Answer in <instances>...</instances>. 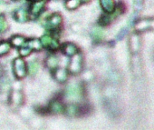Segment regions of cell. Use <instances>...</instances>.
I'll list each match as a JSON object with an SVG mask.
<instances>
[{
	"label": "cell",
	"instance_id": "obj_20",
	"mask_svg": "<svg viewBox=\"0 0 154 130\" xmlns=\"http://www.w3.org/2000/svg\"><path fill=\"white\" fill-rule=\"evenodd\" d=\"M32 49H30L28 46H23L22 48H20L19 53L22 56H27L30 53H31Z\"/></svg>",
	"mask_w": 154,
	"mask_h": 130
},
{
	"label": "cell",
	"instance_id": "obj_19",
	"mask_svg": "<svg viewBox=\"0 0 154 130\" xmlns=\"http://www.w3.org/2000/svg\"><path fill=\"white\" fill-rule=\"evenodd\" d=\"M93 35V37L96 40V41H99L101 40L103 37V32L100 29H94L92 33Z\"/></svg>",
	"mask_w": 154,
	"mask_h": 130
},
{
	"label": "cell",
	"instance_id": "obj_3",
	"mask_svg": "<svg viewBox=\"0 0 154 130\" xmlns=\"http://www.w3.org/2000/svg\"><path fill=\"white\" fill-rule=\"evenodd\" d=\"M81 96H82V89L78 85H71L65 92V97L69 100L79 99Z\"/></svg>",
	"mask_w": 154,
	"mask_h": 130
},
{
	"label": "cell",
	"instance_id": "obj_5",
	"mask_svg": "<svg viewBox=\"0 0 154 130\" xmlns=\"http://www.w3.org/2000/svg\"><path fill=\"white\" fill-rule=\"evenodd\" d=\"M61 22H62L61 16L59 14H54L46 21V27L50 29H55L60 26Z\"/></svg>",
	"mask_w": 154,
	"mask_h": 130
},
{
	"label": "cell",
	"instance_id": "obj_12",
	"mask_svg": "<svg viewBox=\"0 0 154 130\" xmlns=\"http://www.w3.org/2000/svg\"><path fill=\"white\" fill-rule=\"evenodd\" d=\"M25 42H26V39L23 36H13L11 38V40H10V44H12L16 47H19V46H24Z\"/></svg>",
	"mask_w": 154,
	"mask_h": 130
},
{
	"label": "cell",
	"instance_id": "obj_2",
	"mask_svg": "<svg viewBox=\"0 0 154 130\" xmlns=\"http://www.w3.org/2000/svg\"><path fill=\"white\" fill-rule=\"evenodd\" d=\"M26 63L22 58H17L14 61V72L15 76L21 79L26 77Z\"/></svg>",
	"mask_w": 154,
	"mask_h": 130
},
{
	"label": "cell",
	"instance_id": "obj_24",
	"mask_svg": "<svg viewBox=\"0 0 154 130\" xmlns=\"http://www.w3.org/2000/svg\"><path fill=\"white\" fill-rule=\"evenodd\" d=\"M28 1H33V2H37V1H40V0H28Z\"/></svg>",
	"mask_w": 154,
	"mask_h": 130
},
{
	"label": "cell",
	"instance_id": "obj_14",
	"mask_svg": "<svg viewBox=\"0 0 154 130\" xmlns=\"http://www.w3.org/2000/svg\"><path fill=\"white\" fill-rule=\"evenodd\" d=\"M27 46L32 50H40L42 48V44L37 39H31L28 41Z\"/></svg>",
	"mask_w": 154,
	"mask_h": 130
},
{
	"label": "cell",
	"instance_id": "obj_17",
	"mask_svg": "<svg viewBox=\"0 0 154 130\" xmlns=\"http://www.w3.org/2000/svg\"><path fill=\"white\" fill-rule=\"evenodd\" d=\"M38 69H39V65L36 62H31L29 64V66H28V72L32 76L35 75L37 73Z\"/></svg>",
	"mask_w": 154,
	"mask_h": 130
},
{
	"label": "cell",
	"instance_id": "obj_13",
	"mask_svg": "<svg viewBox=\"0 0 154 130\" xmlns=\"http://www.w3.org/2000/svg\"><path fill=\"white\" fill-rule=\"evenodd\" d=\"M45 64H46L47 68H49L50 69H54L58 65V60L54 55H50L47 57Z\"/></svg>",
	"mask_w": 154,
	"mask_h": 130
},
{
	"label": "cell",
	"instance_id": "obj_6",
	"mask_svg": "<svg viewBox=\"0 0 154 130\" xmlns=\"http://www.w3.org/2000/svg\"><path fill=\"white\" fill-rule=\"evenodd\" d=\"M62 51L68 56H73L74 55H76L78 53V48L77 46L72 43H67V44H63L62 46Z\"/></svg>",
	"mask_w": 154,
	"mask_h": 130
},
{
	"label": "cell",
	"instance_id": "obj_8",
	"mask_svg": "<svg viewBox=\"0 0 154 130\" xmlns=\"http://www.w3.org/2000/svg\"><path fill=\"white\" fill-rule=\"evenodd\" d=\"M101 6L106 13H112L115 9V4L113 0H100Z\"/></svg>",
	"mask_w": 154,
	"mask_h": 130
},
{
	"label": "cell",
	"instance_id": "obj_15",
	"mask_svg": "<svg viewBox=\"0 0 154 130\" xmlns=\"http://www.w3.org/2000/svg\"><path fill=\"white\" fill-rule=\"evenodd\" d=\"M64 110H66L67 114L71 116H74L78 114L79 112V107L77 106L76 105H70L68 106L66 108H64Z\"/></svg>",
	"mask_w": 154,
	"mask_h": 130
},
{
	"label": "cell",
	"instance_id": "obj_18",
	"mask_svg": "<svg viewBox=\"0 0 154 130\" xmlns=\"http://www.w3.org/2000/svg\"><path fill=\"white\" fill-rule=\"evenodd\" d=\"M79 0H67V2L65 3V6L68 9H75L76 8H78L80 5Z\"/></svg>",
	"mask_w": 154,
	"mask_h": 130
},
{
	"label": "cell",
	"instance_id": "obj_16",
	"mask_svg": "<svg viewBox=\"0 0 154 130\" xmlns=\"http://www.w3.org/2000/svg\"><path fill=\"white\" fill-rule=\"evenodd\" d=\"M11 48V45L8 42H1L0 43V55L7 54Z\"/></svg>",
	"mask_w": 154,
	"mask_h": 130
},
{
	"label": "cell",
	"instance_id": "obj_7",
	"mask_svg": "<svg viewBox=\"0 0 154 130\" xmlns=\"http://www.w3.org/2000/svg\"><path fill=\"white\" fill-rule=\"evenodd\" d=\"M45 8V2L44 1H37L35 2L32 7H31V16L33 17H38L40 15V13L44 10Z\"/></svg>",
	"mask_w": 154,
	"mask_h": 130
},
{
	"label": "cell",
	"instance_id": "obj_22",
	"mask_svg": "<svg viewBox=\"0 0 154 130\" xmlns=\"http://www.w3.org/2000/svg\"><path fill=\"white\" fill-rule=\"evenodd\" d=\"M13 99H14V102L17 103V104H20L21 103V100H22V96L18 93H16L14 96H13Z\"/></svg>",
	"mask_w": 154,
	"mask_h": 130
},
{
	"label": "cell",
	"instance_id": "obj_10",
	"mask_svg": "<svg viewBox=\"0 0 154 130\" xmlns=\"http://www.w3.org/2000/svg\"><path fill=\"white\" fill-rule=\"evenodd\" d=\"M14 17L17 22L23 23V22H26L28 20V14H27L26 10L21 8V9H18L15 12Z\"/></svg>",
	"mask_w": 154,
	"mask_h": 130
},
{
	"label": "cell",
	"instance_id": "obj_9",
	"mask_svg": "<svg viewBox=\"0 0 154 130\" xmlns=\"http://www.w3.org/2000/svg\"><path fill=\"white\" fill-rule=\"evenodd\" d=\"M67 76H68L67 71L64 68H57L54 73V78L60 83H63L64 81H66Z\"/></svg>",
	"mask_w": 154,
	"mask_h": 130
},
{
	"label": "cell",
	"instance_id": "obj_4",
	"mask_svg": "<svg viewBox=\"0 0 154 130\" xmlns=\"http://www.w3.org/2000/svg\"><path fill=\"white\" fill-rule=\"evenodd\" d=\"M41 44L43 46L46 47V48H49L51 50H55L59 47V44L58 42L52 38L51 36H44L42 38H41Z\"/></svg>",
	"mask_w": 154,
	"mask_h": 130
},
{
	"label": "cell",
	"instance_id": "obj_21",
	"mask_svg": "<svg viewBox=\"0 0 154 130\" xmlns=\"http://www.w3.org/2000/svg\"><path fill=\"white\" fill-rule=\"evenodd\" d=\"M7 22L3 16H0V32H4L7 28Z\"/></svg>",
	"mask_w": 154,
	"mask_h": 130
},
{
	"label": "cell",
	"instance_id": "obj_25",
	"mask_svg": "<svg viewBox=\"0 0 154 130\" xmlns=\"http://www.w3.org/2000/svg\"><path fill=\"white\" fill-rule=\"evenodd\" d=\"M82 2H87V1H89V0H81Z\"/></svg>",
	"mask_w": 154,
	"mask_h": 130
},
{
	"label": "cell",
	"instance_id": "obj_11",
	"mask_svg": "<svg viewBox=\"0 0 154 130\" xmlns=\"http://www.w3.org/2000/svg\"><path fill=\"white\" fill-rule=\"evenodd\" d=\"M49 109L51 112L54 113V114H60V113H63V110H64V106L59 102V101H53L51 102L50 106H49Z\"/></svg>",
	"mask_w": 154,
	"mask_h": 130
},
{
	"label": "cell",
	"instance_id": "obj_23",
	"mask_svg": "<svg viewBox=\"0 0 154 130\" xmlns=\"http://www.w3.org/2000/svg\"><path fill=\"white\" fill-rule=\"evenodd\" d=\"M4 3L2 2V0H0V11H1V10H4V8H2V6L1 5H3Z\"/></svg>",
	"mask_w": 154,
	"mask_h": 130
},
{
	"label": "cell",
	"instance_id": "obj_1",
	"mask_svg": "<svg viewBox=\"0 0 154 130\" xmlns=\"http://www.w3.org/2000/svg\"><path fill=\"white\" fill-rule=\"evenodd\" d=\"M83 68V58L80 54L77 53L72 58L70 65H69V71L72 75H77L81 72Z\"/></svg>",
	"mask_w": 154,
	"mask_h": 130
}]
</instances>
